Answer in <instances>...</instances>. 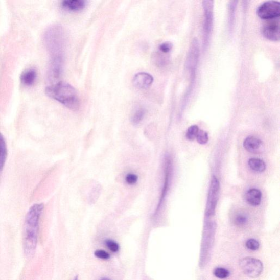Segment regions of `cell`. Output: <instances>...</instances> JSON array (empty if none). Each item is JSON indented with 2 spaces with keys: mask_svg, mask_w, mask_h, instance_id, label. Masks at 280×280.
Masks as SVG:
<instances>
[{
  "mask_svg": "<svg viewBox=\"0 0 280 280\" xmlns=\"http://www.w3.org/2000/svg\"><path fill=\"white\" fill-rule=\"evenodd\" d=\"M44 208L41 204H34L30 207L27 214L25 227L23 244L24 250L27 256L34 254L38 240L40 220Z\"/></svg>",
  "mask_w": 280,
  "mask_h": 280,
  "instance_id": "cell-1",
  "label": "cell"
},
{
  "mask_svg": "<svg viewBox=\"0 0 280 280\" xmlns=\"http://www.w3.org/2000/svg\"><path fill=\"white\" fill-rule=\"evenodd\" d=\"M45 91L46 96L57 101L70 110H77L80 107V99L77 91L68 83L59 82L49 85Z\"/></svg>",
  "mask_w": 280,
  "mask_h": 280,
  "instance_id": "cell-2",
  "label": "cell"
},
{
  "mask_svg": "<svg viewBox=\"0 0 280 280\" xmlns=\"http://www.w3.org/2000/svg\"><path fill=\"white\" fill-rule=\"evenodd\" d=\"M46 45L52 58H63L67 43V35L64 29L59 25L51 27L45 35Z\"/></svg>",
  "mask_w": 280,
  "mask_h": 280,
  "instance_id": "cell-3",
  "label": "cell"
},
{
  "mask_svg": "<svg viewBox=\"0 0 280 280\" xmlns=\"http://www.w3.org/2000/svg\"><path fill=\"white\" fill-rule=\"evenodd\" d=\"M256 14L263 20L278 18L280 15V3L276 1L264 2L258 8Z\"/></svg>",
  "mask_w": 280,
  "mask_h": 280,
  "instance_id": "cell-4",
  "label": "cell"
},
{
  "mask_svg": "<svg viewBox=\"0 0 280 280\" xmlns=\"http://www.w3.org/2000/svg\"><path fill=\"white\" fill-rule=\"evenodd\" d=\"M240 267L246 275L251 278L259 277L263 270L262 263L251 258H246L241 260Z\"/></svg>",
  "mask_w": 280,
  "mask_h": 280,
  "instance_id": "cell-5",
  "label": "cell"
},
{
  "mask_svg": "<svg viewBox=\"0 0 280 280\" xmlns=\"http://www.w3.org/2000/svg\"><path fill=\"white\" fill-rule=\"evenodd\" d=\"M204 8V46L206 48L208 42L210 35H211L214 22V2L204 1L203 2Z\"/></svg>",
  "mask_w": 280,
  "mask_h": 280,
  "instance_id": "cell-6",
  "label": "cell"
},
{
  "mask_svg": "<svg viewBox=\"0 0 280 280\" xmlns=\"http://www.w3.org/2000/svg\"><path fill=\"white\" fill-rule=\"evenodd\" d=\"M219 192L220 182L218 181L217 178L214 176L208 193L206 209L207 216H212L214 214L218 198H219Z\"/></svg>",
  "mask_w": 280,
  "mask_h": 280,
  "instance_id": "cell-7",
  "label": "cell"
},
{
  "mask_svg": "<svg viewBox=\"0 0 280 280\" xmlns=\"http://www.w3.org/2000/svg\"><path fill=\"white\" fill-rule=\"evenodd\" d=\"M263 35L269 40L278 41L279 40V19L269 20L261 30Z\"/></svg>",
  "mask_w": 280,
  "mask_h": 280,
  "instance_id": "cell-8",
  "label": "cell"
},
{
  "mask_svg": "<svg viewBox=\"0 0 280 280\" xmlns=\"http://www.w3.org/2000/svg\"><path fill=\"white\" fill-rule=\"evenodd\" d=\"M199 43L198 40H193L191 48L189 53V57L188 58V67L190 70L192 75L195 74V72L198 63L199 57Z\"/></svg>",
  "mask_w": 280,
  "mask_h": 280,
  "instance_id": "cell-9",
  "label": "cell"
},
{
  "mask_svg": "<svg viewBox=\"0 0 280 280\" xmlns=\"http://www.w3.org/2000/svg\"><path fill=\"white\" fill-rule=\"evenodd\" d=\"M153 76L147 73H139L133 78L134 86L139 89H146L150 87L153 82Z\"/></svg>",
  "mask_w": 280,
  "mask_h": 280,
  "instance_id": "cell-10",
  "label": "cell"
},
{
  "mask_svg": "<svg viewBox=\"0 0 280 280\" xmlns=\"http://www.w3.org/2000/svg\"><path fill=\"white\" fill-rule=\"evenodd\" d=\"M64 58H52L49 70L50 79L57 80L60 77L63 69Z\"/></svg>",
  "mask_w": 280,
  "mask_h": 280,
  "instance_id": "cell-11",
  "label": "cell"
},
{
  "mask_svg": "<svg viewBox=\"0 0 280 280\" xmlns=\"http://www.w3.org/2000/svg\"><path fill=\"white\" fill-rule=\"evenodd\" d=\"M245 149L249 152L256 153L263 150V143L259 138L254 136L247 137L244 142Z\"/></svg>",
  "mask_w": 280,
  "mask_h": 280,
  "instance_id": "cell-12",
  "label": "cell"
},
{
  "mask_svg": "<svg viewBox=\"0 0 280 280\" xmlns=\"http://www.w3.org/2000/svg\"><path fill=\"white\" fill-rule=\"evenodd\" d=\"M87 2L84 0H66L61 3V6L66 11L70 12L80 11L84 9Z\"/></svg>",
  "mask_w": 280,
  "mask_h": 280,
  "instance_id": "cell-13",
  "label": "cell"
},
{
  "mask_svg": "<svg viewBox=\"0 0 280 280\" xmlns=\"http://www.w3.org/2000/svg\"><path fill=\"white\" fill-rule=\"evenodd\" d=\"M246 200L249 204L253 206H259L262 200L261 192L255 189L248 191L246 194Z\"/></svg>",
  "mask_w": 280,
  "mask_h": 280,
  "instance_id": "cell-14",
  "label": "cell"
},
{
  "mask_svg": "<svg viewBox=\"0 0 280 280\" xmlns=\"http://www.w3.org/2000/svg\"><path fill=\"white\" fill-rule=\"evenodd\" d=\"M37 78V72L34 68H28L23 72L20 76V81L26 86H31L35 83Z\"/></svg>",
  "mask_w": 280,
  "mask_h": 280,
  "instance_id": "cell-15",
  "label": "cell"
},
{
  "mask_svg": "<svg viewBox=\"0 0 280 280\" xmlns=\"http://www.w3.org/2000/svg\"><path fill=\"white\" fill-rule=\"evenodd\" d=\"M7 157V147L3 135L0 133V172L3 170Z\"/></svg>",
  "mask_w": 280,
  "mask_h": 280,
  "instance_id": "cell-16",
  "label": "cell"
},
{
  "mask_svg": "<svg viewBox=\"0 0 280 280\" xmlns=\"http://www.w3.org/2000/svg\"><path fill=\"white\" fill-rule=\"evenodd\" d=\"M248 166L255 172L262 173L266 169V163L260 159L252 158L248 160Z\"/></svg>",
  "mask_w": 280,
  "mask_h": 280,
  "instance_id": "cell-17",
  "label": "cell"
},
{
  "mask_svg": "<svg viewBox=\"0 0 280 280\" xmlns=\"http://www.w3.org/2000/svg\"><path fill=\"white\" fill-rule=\"evenodd\" d=\"M145 110L143 108H139L132 116L131 122L134 125H138L143 120L145 115Z\"/></svg>",
  "mask_w": 280,
  "mask_h": 280,
  "instance_id": "cell-18",
  "label": "cell"
},
{
  "mask_svg": "<svg viewBox=\"0 0 280 280\" xmlns=\"http://www.w3.org/2000/svg\"><path fill=\"white\" fill-rule=\"evenodd\" d=\"M238 2H230L229 5V25L231 28L235 22V12Z\"/></svg>",
  "mask_w": 280,
  "mask_h": 280,
  "instance_id": "cell-19",
  "label": "cell"
},
{
  "mask_svg": "<svg viewBox=\"0 0 280 280\" xmlns=\"http://www.w3.org/2000/svg\"><path fill=\"white\" fill-rule=\"evenodd\" d=\"M214 274L217 278L224 279L227 278L229 276L230 273L227 269L219 267L214 270Z\"/></svg>",
  "mask_w": 280,
  "mask_h": 280,
  "instance_id": "cell-20",
  "label": "cell"
},
{
  "mask_svg": "<svg viewBox=\"0 0 280 280\" xmlns=\"http://www.w3.org/2000/svg\"><path fill=\"white\" fill-rule=\"evenodd\" d=\"M199 130V129L197 126L194 125L191 126L188 129V132H186V138L189 140H191V141L195 139L197 136Z\"/></svg>",
  "mask_w": 280,
  "mask_h": 280,
  "instance_id": "cell-21",
  "label": "cell"
},
{
  "mask_svg": "<svg viewBox=\"0 0 280 280\" xmlns=\"http://www.w3.org/2000/svg\"><path fill=\"white\" fill-rule=\"evenodd\" d=\"M198 142L201 145L206 144L208 141V136L206 132L199 130L196 137Z\"/></svg>",
  "mask_w": 280,
  "mask_h": 280,
  "instance_id": "cell-22",
  "label": "cell"
},
{
  "mask_svg": "<svg viewBox=\"0 0 280 280\" xmlns=\"http://www.w3.org/2000/svg\"><path fill=\"white\" fill-rule=\"evenodd\" d=\"M246 246L249 250L256 251L259 250L260 243L258 240L254 239H251L247 241Z\"/></svg>",
  "mask_w": 280,
  "mask_h": 280,
  "instance_id": "cell-23",
  "label": "cell"
},
{
  "mask_svg": "<svg viewBox=\"0 0 280 280\" xmlns=\"http://www.w3.org/2000/svg\"><path fill=\"white\" fill-rule=\"evenodd\" d=\"M105 244L106 246L110 249V250L113 252H116L119 251L120 246L118 243L114 242V241L108 239L105 241Z\"/></svg>",
  "mask_w": 280,
  "mask_h": 280,
  "instance_id": "cell-24",
  "label": "cell"
},
{
  "mask_svg": "<svg viewBox=\"0 0 280 280\" xmlns=\"http://www.w3.org/2000/svg\"><path fill=\"white\" fill-rule=\"evenodd\" d=\"M173 48V44L170 42H166L161 43L159 45V50L164 53H168L172 51Z\"/></svg>",
  "mask_w": 280,
  "mask_h": 280,
  "instance_id": "cell-25",
  "label": "cell"
},
{
  "mask_svg": "<svg viewBox=\"0 0 280 280\" xmlns=\"http://www.w3.org/2000/svg\"><path fill=\"white\" fill-rule=\"evenodd\" d=\"M138 176L134 174H128L126 177V181L129 185H133L137 183Z\"/></svg>",
  "mask_w": 280,
  "mask_h": 280,
  "instance_id": "cell-26",
  "label": "cell"
},
{
  "mask_svg": "<svg viewBox=\"0 0 280 280\" xmlns=\"http://www.w3.org/2000/svg\"><path fill=\"white\" fill-rule=\"evenodd\" d=\"M95 255L97 258L102 260H108L110 259V255L104 250H97L95 252Z\"/></svg>",
  "mask_w": 280,
  "mask_h": 280,
  "instance_id": "cell-27",
  "label": "cell"
},
{
  "mask_svg": "<svg viewBox=\"0 0 280 280\" xmlns=\"http://www.w3.org/2000/svg\"><path fill=\"white\" fill-rule=\"evenodd\" d=\"M247 222L246 216L244 215H239L237 216L235 219L236 224L238 225H244Z\"/></svg>",
  "mask_w": 280,
  "mask_h": 280,
  "instance_id": "cell-28",
  "label": "cell"
},
{
  "mask_svg": "<svg viewBox=\"0 0 280 280\" xmlns=\"http://www.w3.org/2000/svg\"><path fill=\"white\" fill-rule=\"evenodd\" d=\"M73 280H79V276H76L74 278Z\"/></svg>",
  "mask_w": 280,
  "mask_h": 280,
  "instance_id": "cell-29",
  "label": "cell"
},
{
  "mask_svg": "<svg viewBox=\"0 0 280 280\" xmlns=\"http://www.w3.org/2000/svg\"><path fill=\"white\" fill-rule=\"evenodd\" d=\"M100 280H110V279L107 278H103L102 279H101Z\"/></svg>",
  "mask_w": 280,
  "mask_h": 280,
  "instance_id": "cell-30",
  "label": "cell"
}]
</instances>
